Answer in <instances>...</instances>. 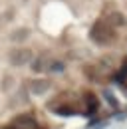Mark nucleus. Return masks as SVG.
Listing matches in <instances>:
<instances>
[{"mask_svg":"<svg viewBox=\"0 0 127 129\" xmlns=\"http://www.w3.org/2000/svg\"><path fill=\"white\" fill-rule=\"evenodd\" d=\"M89 38L93 40L97 46H107V44H111L115 40V30L107 24V20H103V22L99 20V22L93 24V28L89 32Z\"/></svg>","mask_w":127,"mask_h":129,"instance_id":"nucleus-1","label":"nucleus"},{"mask_svg":"<svg viewBox=\"0 0 127 129\" xmlns=\"http://www.w3.org/2000/svg\"><path fill=\"white\" fill-rule=\"evenodd\" d=\"M0 129H20V127H18V125H14V123H12V125H6V127H0Z\"/></svg>","mask_w":127,"mask_h":129,"instance_id":"nucleus-9","label":"nucleus"},{"mask_svg":"<svg viewBox=\"0 0 127 129\" xmlns=\"http://www.w3.org/2000/svg\"><path fill=\"white\" fill-rule=\"evenodd\" d=\"M22 2H30V0H22Z\"/></svg>","mask_w":127,"mask_h":129,"instance_id":"nucleus-10","label":"nucleus"},{"mask_svg":"<svg viewBox=\"0 0 127 129\" xmlns=\"http://www.w3.org/2000/svg\"><path fill=\"white\" fill-rule=\"evenodd\" d=\"M46 70L52 72V74H62L64 70H66V64H64L62 60H52V62H48Z\"/></svg>","mask_w":127,"mask_h":129,"instance_id":"nucleus-6","label":"nucleus"},{"mask_svg":"<svg viewBox=\"0 0 127 129\" xmlns=\"http://www.w3.org/2000/svg\"><path fill=\"white\" fill-rule=\"evenodd\" d=\"M34 60V52L32 48L20 44V46H14L8 52V64L12 68H24V66H30V62Z\"/></svg>","mask_w":127,"mask_h":129,"instance_id":"nucleus-2","label":"nucleus"},{"mask_svg":"<svg viewBox=\"0 0 127 129\" xmlns=\"http://www.w3.org/2000/svg\"><path fill=\"white\" fill-rule=\"evenodd\" d=\"M30 38H32V28L30 26H16V28H12V30L8 32V40H10L12 44H16V46L28 42Z\"/></svg>","mask_w":127,"mask_h":129,"instance_id":"nucleus-3","label":"nucleus"},{"mask_svg":"<svg viewBox=\"0 0 127 129\" xmlns=\"http://www.w3.org/2000/svg\"><path fill=\"white\" fill-rule=\"evenodd\" d=\"M107 24H109L111 28H123V26H127V18L125 14H121V12H111L109 18H107Z\"/></svg>","mask_w":127,"mask_h":129,"instance_id":"nucleus-5","label":"nucleus"},{"mask_svg":"<svg viewBox=\"0 0 127 129\" xmlns=\"http://www.w3.org/2000/svg\"><path fill=\"white\" fill-rule=\"evenodd\" d=\"M28 87H30V93H34V95H44L52 87V81L46 80V78H36L28 83Z\"/></svg>","mask_w":127,"mask_h":129,"instance_id":"nucleus-4","label":"nucleus"},{"mask_svg":"<svg viewBox=\"0 0 127 129\" xmlns=\"http://www.w3.org/2000/svg\"><path fill=\"white\" fill-rule=\"evenodd\" d=\"M14 85V78H10V76H4V80H2V89L6 91V89H10Z\"/></svg>","mask_w":127,"mask_h":129,"instance_id":"nucleus-8","label":"nucleus"},{"mask_svg":"<svg viewBox=\"0 0 127 129\" xmlns=\"http://www.w3.org/2000/svg\"><path fill=\"white\" fill-rule=\"evenodd\" d=\"M30 64H32V70H34L36 74H38V72H44V70H46V60H42V58H40V60H32Z\"/></svg>","mask_w":127,"mask_h":129,"instance_id":"nucleus-7","label":"nucleus"}]
</instances>
